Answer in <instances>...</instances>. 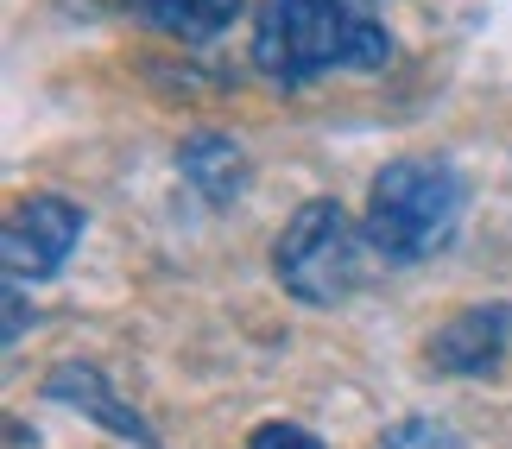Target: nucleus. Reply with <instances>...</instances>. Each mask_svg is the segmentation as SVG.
Instances as JSON below:
<instances>
[{
  "mask_svg": "<svg viewBox=\"0 0 512 449\" xmlns=\"http://www.w3.org/2000/svg\"><path fill=\"white\" fill-rule=\"evenodd\" d=\"M392 57V38L373 0H260L253 64L272 83H310L323 70H373Z\"/></svg>",
  "mask_w": 512,
  "mask_h": 449,
  "instance_id": "obj_1",
  "label": "nucleus"
},
{
  "mask_svg": "<svg viewBox=\"0 0 512 449\" xmlns=\"http://www.w3.org/2000/svg\"><path fill=\"white\" fill-rule=\"evenodd\" d=\"M462 203H468V190L443 159H392V165H380V178L367 190L361 228H367L373 253L411 266V260H430V253H443L456 241Z\"/></svg>",
  "mask_w": 512,
  "mask_h": 449,
  "instance_id": "obj_2",
  "label": "nucleus"
},
{
  "mask_svg": "<svg viewBox=\"0 0 512 449\" xmlns=\"http://www.w3.org/2000/svg\"><path fill=\"white\" fill-rule=\"evenodd\" d=\"M367 228L348 222V209L336 197H310L298 216L285 222L279 247H272V272H279V285L291 291L298 304H348L354 285H361L367 272Z\"/></svg>",
  "mask_w": 512,
  "mask_h": 449,
  "instance_id": "obj_3",
  "label": "nucleus"
},
{
  "mask_svg": "<svg viewBox=\"0 0 512 449\" xmlns=\"http://www.w3.org/2000/svg\"><path fill=\"white\" fill-rule=\"evenodd\" d=\"M83 241V209L64 203V197H32L13 209L7 234H0V260H7V279L26 285V279H45L70 260V247Z\"/></svg>",
  "mask_w": 512,
  "mask_h": 449,
  "instance_id": "obj_4",
  "label": "nucleus"
},
{
  "mask_svg": "<svg viewBox=\"0 0 512 449\" xmlns=\"http://www.w3.org/2000/svg\"><path fill=\"white\" fill-rule=\"evenodd\" d=\"M430 367L443 374H462V380H481L512 355V310L506 304H475L462 317H449L437 336H430Z\"/></svg>",
  "mask_w": 512,
  "mask_h": 449,
  "instance_id": "obj_5",
  "label": "nucleus"
},
{
  "mask_svg": "<svg viewBox=\"0 0 512 449\" xmlns=\"http://www.w3.org/2000/svg\"><path fill=\"white\" fill-rule=\"evenodd\" d=\"M45 393H51L57 405H76V412H89L95 424H108L114 437H127V443H146V449H152V431H146V418H140V412H127V405L108 393V380L95 374V367H76V361L51 367Z\"/></svg>",
  "mask_w": 512,
  "mask_h": 449,
  "instance_id": "obj_6",
  "label": "nucleus"
},
{
  "mask_svg": "<svg viewBox=\"0 0 512 449\" xmlns=\"http://www.w3.org/2000/svg\"><path fill=\"white\" fill-rule=\"evenodd\" d=\"M133 19H146L152 32L184 38V45H209L241 19V0H121Z\"/></svg>",
  "mask_w": 512,
  "mask_h": 449,
  "instance_id": "obj_7",
  "label": "nucleus"
},
{
  "mask_svg": "<svg viewBox=\"0 0 512 449\" xmlns=\"http://www.w3.org/2000/svg\"><path fill=\"white\" fill-rule=\"evenodd\" d=\"M177 165H184V178L196 197L209 203H234L247 184V152L228 140V133H190L184 152H177Z\"/></svg>",
  "mask_w": 512,
  "mask_h": 449,
  "instance_id": "obj_8",
  "label": "nucleus"
},
{
  "mask_svg": "<svg viewBox=\"0 0 512 449\" xmlns=\"http://www.w3.org/2000/svg\"><path fill=\"white\" fill-rule=\"evenodd\" d=\"M380 449H456V437H449V424H437V418H405L380 437Z\"/></svg>",
  "mask_w": 512,
  "mask_h": 449,
  "instance_id": "obj_9",
  "label": "nucleus"
},
{
  "mask_svg": "<svg viewBox=\"0 0 512 449\" xmlns=\"http://www.w3.org/2000/svg\"><path fill=\"white\" fill-rule=\"evenodd\" d=\"M247 449H323V443L310 437V431H298V424H260Z\"/></svg>",
  "mask_w": 512,
  "mask_h": 449,
  "instance_id": "obj_10",
  "label": "nucleus"
},
{
  "mask_svg": "<svg viewBox=\"0 0 512 449\" xmlns=\"http://www.w3.org/2000/svg\"><path fill=\"white\" fill-rule=\"evenodd\" d=\"M26 336V298H19V285L7 279V348Z\"/></svg>",
  "mask_w": 512,
  "mask_h": 449,
  "instance_id": "obj_11",
  "label": "nucleus"
}]
</instances>
